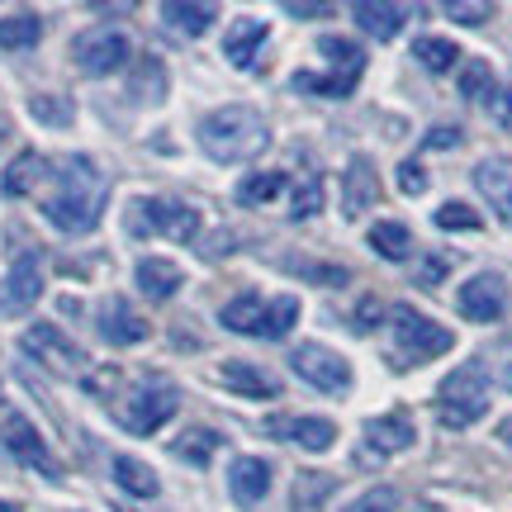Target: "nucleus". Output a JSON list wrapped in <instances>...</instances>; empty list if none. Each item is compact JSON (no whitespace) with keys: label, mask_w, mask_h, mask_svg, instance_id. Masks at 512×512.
Listing matches in <instances>:
<instances>
[{"label":"nucleus","mask_w":512,"mask_h":512,"mask_svg":"<svg viewBox=\"0 0 512 512\" xmlns=\"http://www.w3.org/2000/svg\"><path fill=\"white\" fill-rule=\"evenodd\" d=\"M53 181H57L53 195L43 200L48 223L62 228V233H72V238L91 233L95 223H100V214H105V195H110V185L95 171V162L91 157H67V162L57 166Z\"/></svg>","instance_id":"nucleus-1"},{"label":"nucleus","mask_w":512,"mask_h":512,"mask_svg":"<svg viewBox=\"0 0 512 512\" xmlns=\"http://www.w3.org/2000/svg\"><path fill=\"white\" fill-rule=\"evenodd\" d=\"M200 147L223 166L252 162L256 152L271 147V128H266V119L256 110H247V105H223V110L200 119Z\"/></svg>","instance_id":"nucleus-2"},{"label":"nucleus","mask_w":512,"mask_h":512,"mask_svg":"<svg viewBox=\"0 0 512 512\" xmlns=\"http://www.w3.org/2000/svg\"><path fill=\"white\" fill-rule=\"evenodd\" d=\"M489 413V375H484V366L479 361H470V366H456L446 380H441L437 389V418L441 427H470V422H479Z\"/></svg>","instance_id":"nucleus-3"},{"label":"nucleus","mask_w":512,"mask_h":512,"mask_svg":"<svg viewBox=\"0 0 512 512\" xmlns=\"http://www.w3.org/2000/svg\"><path fill=\"white\" fill-rule=\"evenodd\" d=\"M176 408H181V394H176V384L157 380V375H147L128 389L124 399L114 403V413L124 422L128 432H138V437H152L162 422L176 418Z\"/></svg>","instance_id":"nucleus-4"},{"label":"nucleus","mask_w":512,"mask_h":512,"mask_svg":"<svg viewBox=\"0 0 512 512\" xmlns=\"http://www.w3.org/2000/svg\"><path fill=\"white\" fill-rule=\"evenodd\" d=\"M318 53L332 62V72L328 76H294V91H318V95H328V100H347V95L361 86V76H366L361 43H351V38H323Z\"/></svg>","instance_id":"nucleus-5"},{"label":"nucleus","mask_w":512,"mask_h":512,"mask_svg":"<svg viewBox=\"0 0 512 512\" xmlns=\"http://www.w3.org/2000/svg\"><path fill=\"white\" fill-rule=\"evenodd\" d=\"M128 233H133V238L162 233V238H171V242H195L200 238V214L181 200L152 195V200H138L128 209Z\"/></svg>","instance_id":"nucleus-6"},{"label":"nucleus","mask_w":512,"mask_h":512,"mask_svg":"<svg viewBox=\"0 0 512 512\" xmlns=\"http://www.w3.org/2000/svg\"><path fill=\"white\" fill-rule=\"evenodd\" d=\"M394 342H399V356L408 366L418 361H437L456 347V332H446L441 323H432L427 313H418L413 304H399L394 309Z\"/></svg>","instance_id":"nucleus-7"},{"label":"nucleus","mask_w":512,"mask_h":512,"mask_svg":"<svg viewBox=\"0 0 512 512\" xmlns=\"http://www.w3.org/2000/svg\"><path fill=\"white\" fill-rule=\"evenodd\" d=\"M19 347H24V356H34L38 366L57 370V375H81V370L91 366V356L76 347L62 328H53V323H34V328H24Z\"/></svg>","instance_id":"nucleus-8"},{"label":"nucleus","mask_w":512,"mask_h":512,"mask_svg":"<svg viewBox=\"0 0 512 512\" xmlns=\"http://www.w3.org/2000/svg\"><path fill=\"white\" fill-rule=\"evenodd\" d=\"M0 446H5L15 460H24L29 470H38V475L62 479V465H57V456L48 451L43 432H38L24 413H15V408H10V413H0Z\"/></svg>","instance_id":"nucleus-9"},{"label":"nucleus","mask_w":512,"mask_h":512,"mask_svg":"<svg viewBox=\"0 0 512 512\" xmlns=\"http://www.w3.org/2000/svg\"><path fill=\"white\" fill-rule=\"evenodd\" d=\"M290 366H294V375H299V380L313 384V389H323V394H347V389H351V366L337 356V351L318 347V342L294 347Z\"/></svg>","instance_id":"nucleus-10"},{"label":"nucleus","mask_w":512,"mask_h":512,"mask_svg":"<svg viewBox=\"0 0 512 512\" xmlns=\"http://www.w3.org/2000/svg\"><path fill=\"white\" fill-rule=\"evenodd\" d=\"M72 57L86 76H114L133 57V48H128V38L119 29H86L72 43Z\"/></svg>","instance_id":"nucleus-11"},{"label":"nucleus","mask_w":512,"mask_h":512,"mask_svg":"<svg viewBox=\"0 0 512 512\" xmlns=\"http://www.w3.org/2000/svg\"><path fill=\"white\" fill-rule=\"evenodd\" d=\"M366 446H361V465H375V460L384 456H399V451H408L413 441H418V427H413V413H403V408H394V413H384V418H370L366 422Z\"/></svg>","instance_id":"nucleus-12"},{"label":"nucleus","mask_w":512,"mask_h":512,"mask_svg":"<svg viewBox=\"0 0 512 512\" xmlns=\"http://www.w3.org/2000/svg\"><path fill=\"white\" fill-rule=\"evenodd\" d=\"M456 309L465 313L470 323H494V318H503V309H508V280L494 271L470 275L456 294Z\"/></svg>","instance_id":"nucleus-13"},{"label":"nucleus","mask_w":512,"mask_h":512,"mask_svg":"<svg viewBox=\"0 0 512 512\" xmlns=\"http://www.w3.org/2000/svg\"><path fill=\"white\" fill-rule=\"evenodd\" d=\"M38 294H43V266H38L34 252H24L10 266V275L0 280V313L5 318H19L24 309H34Z\"/></svg>","instance_id":"nucleus-14"},{"label":"nucleus","mask_w":512,"mask_h":512,"mask_svg":"<svg viewBox=\"0 0 512 512\" xmlns=\"http://www.w3.org/2000/svg\"><path fill=\"white\" fill-rule=\"evenodd\" d=\"M95 328H100V337L110 342V347H138V342H147V318L128 299H105L100 304V313H95Z\"/></svg>","instance_id":"nucleus-15"},{"label":"nucleus","mask_w":512,"mask_h":512,"mask_svg":"<svg viewBox=\"0 0 512 512\" xmlns=\"http://www.w3.org/2000/svg\"><path fill=\"white\" fill-rule=\"evenodd\" d=\"M228 494L238 508H256L261 498L271 494V465L261 456H238L233 470H228Z\"/></svg>","instance_id":"nucleus-16"},{"label":"nucleus","mask_w":512,"mask_h":512,"mask_svg":"<svg viewBox=\"0 0 512 512\" xmlns=\"http://www.w3.org/2000/svg\"><path fill=\"white\" fill-rule=\"evenodd\" d=\"M266 432L294 441L304 451H332V441H337V427L328 418H266Z\"/></svg>","instance_id":"nucleus-17"},{"label":"nucleus","mask_w":512,"mask_h":512,"mask_svg":"<svg viewBox=\"0 0 512 512\" xmlns=\"http://www.w3.org/2000/svg\"><path fill=\"white\" fill-rule=\"evenodd\" d=\"M475 185L479 195L494 204V214L512 228V162L508 157H489V162L475 166Z\"/></svg>","instance_id":"nucleus-18"},{"label":"nucleus","mask_w":512,"mask_h":512,"mask_svg":"<svg viewBox=\"0 0 512 512\" xmlns=\"http://www.w3.org/2000/svg\"><path fill=\"white\" fill-rule=\"evenodd\" d=\"M375 200H380V176H375V162H370V157H351V166H347V195H342L347 219L366 214Z\"/></svg>","instance_id":"nucleus-19"},{"label":"nucleus","mask_w":512,"mask_h":512,"mask_svg":"<svg viewBox=\"0 0 512 512\" xmlns=\"http://www.w3.org/2000/svg\"><path fill=\"white\" fill-rule=\"evenodd\" d=\"M133 280H138V290H143L147 299H171V294L185 285L181 266H176V261H162V256H143Z\"/></svg>","instance_id":"nucleus-20"},{"label":"nucleus","mask_w":512,"mask_h":512,"mask_svg":"<svg viewBox=\"0 0 512 512\" xmlns=\"http://www.w3.org/2000/svg\"><path fill=\"white\" fill-rule=\"evenodd\" d=\"M266 19H238L228 34H223V57L233 62V67H252V57H256V48L266 43Z\"/></svg>","instance_id":"nucleus-21"},{"label":"nucleus","mask_w":512,"mask_h":512,"mask_svg":"<svg viewBox=\"0 0 512 512\" xmlns=\"http://www.w3.org/2000/svg\"><path fill=\"white\" fill-rule=\"evenodd\" d=\"M162 19L176 29V34H190V38H200L214 19H219V10L214 5H195V0H166L162 5Z\"/></svg>","instance_id":"nucleus-22"},{"label":"nucleus","mask_w":512,"mask_h":512,"mask_svg":"<svg viewBox=\"0 0 512 512\" xmlns=\"http://www.w3.org/2000/svg\"><path fill=\"white\" fill-rule=\"evenodd\" d=\"M403 19H408L403 5H380V0H361V5H356V24H361L370 38H380V43L399 34Z\"/></svg>","instance_id":"nucleus-23"},{"label":"nucleus","mask_w":512,"mask_h":512,"mask_svg":"<svg viewBox=\"0 0 512 512\" xmlns=\"http://www.w3.org/2000/svg\"><path fill=\"white\" fill-rule=\"evenodd\" d=\"M219 380L233 389V394H247V399H271L275 394V380L271 375H261L256 366H247V361H223L219 366Z\"/></svg>","instance_id":"nucleus-24"},{"label":"nucleus","mask_w":512,"mask_h":512,"mask_svg":"<svg viewBox=\"0 0 512 512\" xmlns=\"http://www.w3.org/2000/svg\"><path fill=\"white\" fill-rule=\"evenodd\" d=\"M43 176H48V162H43L38 152H24V157H15V162H10V171H5L0 190H5L10 200H19V195H29Z\"/></svg>","instance_id":"nucleus-25"},{"label":"nucleus","mask_w":512,"mask_h":512,"mask_svg":"<svg viewBox=\"0 0 512 512\" xmlns=\"http://www.w3.org/2000/svg\"><path fill=\"white\" fill-rule=\"evenodd\" d=\"M294 323H299V299H294V294H280V299H271V304L261 309V323H256L252 337H266V342H275V337H285Z\"/></svg>","instance_id":"nucleus-26"},{"label":"nucleus","mask_w":512,"mask_h":512,"mask_svg":"<svg viewBox=\"0 0 512 512\" xmlns=\"http://www.w3.org/2000/svg\"><path fill=\"white\" fill-rule=\"evenodd\" d=\"M38 38H43V19H38L34 10L0 19V48H10V53H24V48H34Z\"/></svg>","instance_id":"nucleus-27"},{"label":"nucleus","mask_w":512,"mask_h":512,"mask_svg":"<svg viewBox=\"0 0 512 512\" xmlns=\"http://www.w3.org/2000/svg\"><path fill=\"white\" fill-rule=\"evenodd\" d=\"M114 479H119V489H124V494H138V498L162 494V484H157V475H152V465H143V460H133V456L114 460Z\"/></svg>","instance_id":"nucleus-28"},{"label":"nucleus","mask_w":512,"mask_h":512,"mask_svg":"<svg viewBox=\"0 0 512 512\" xmlns=\"http://www.w3.org/2000/svg\"><path fill=\"white\" fill-rule=\"evenodd\" d=\"M261 309H266V299L261 294H238L233 304H223V313H219V323L228 332H256V323H261Z\"/></svg>","instance_id":"nucleus-29"},{"label":"nucleus","mask_w":512,"mask_h":512,"mask_svg":"<svg viewBox=\"0 0 512 512\" xmlns=\"http://www.w3.org/2000/svg\"><path fill=\"white\" fill-rule=\"evenodd\" d=\"M285 185H290L285 171H256V176H247V181L233 190V200L238 204H266V200H275Z\"/></svg>","instance_id":"nucleus-30"},{"label":"nucleus","mask_w":512,"mask_h":512,"mask_svg":"<svg viewBox=\"0 0 512 512\" xmlns=\"http://www.w3.org/2000/svg\"><path fill=\"white\" fill-rule=\"evenodd\" d=\"M219 446H223L219 432H209V427H190L181 441H171V451H176L181 460H190V465H209Z\"/></svg>","instance_id":"nucleus-31"},{"label":"nucleus","mask_w":512,"mask_h":512,"mask_svg":"<svg viewBox=\"0 0 512 512\" xmlns=\"http://www.w3.org/2000/svg\"><path fill=\"white\" fill-rule=\"evenodd\" d=\"M460 95L465 100H475V105H494V67L489 62H465V72H460Z\"/></svg>","instance_id":"nucleus-32"},{"label":"nucleus","mask_w":512,"mask_h":512,"mask_svg":"<svg viewBox=\"0 0 512 512\" xmlns=\"http://www.w3.org/2000/svg\"><path fill=\"white\" fill-rule=\"evenodd\" d=\"M370 247H375L384 261H403L408 247H413V233H408L403 223H375V228H370Z\"/></svg>","instance_id":"nucleus-33"},{"label":"nucleus","mask_w":512,"mask_h":512,"mask_svg":"<svg viewBox=\"0 0 512 512\" xmlns=\"http://www.w3.org/2000/svg\"><path fill=\"white\" fill-rule=\"evenodd\" d=\"M413 57H418L427 72H451L460 48L451 43V38H418V43H413Z\"/></svg>","instance_id":"nucleus-34"},{"label":"nucleus","mask_w":512,"mask_h":512,"mask_svg":"<svg viewBox=\"0 0 512 512\" xmlns=\"http://www.w3.org/2000/svg\"><path fill=\"white\" fill-rule=\"evenodd\" d=\"M332 489H337V479H328V475H299L294 479V508L299 512H313L318 503H328L332 498Z\"/></svg>","instance_id":"nucleus-35"},{"label":"nucleus","mask_w":512,"mask_h":512,"mask_svg":"<svg viewBox=\"0 0 512 512\" xmlns=\"http://www.w3.org/2000/svg\"><path fill=\"white\" fill-rule=\"evenodd\" d=\"M133 95L143 100V105H157L166 95V72H162V62L157 57H143L138 62V76H133Z\"/></svg>","instance_id":"nucleus-36"},{"label":"nucleus","mask_w":512,"mask_h":512,"mask_svg":"<svg viewBox=\"0 0 512 512\" xmlns=\"http://www.w3.org/2000/svg\"><path fill=\"white\" fill-rule=\"evenodd\" d=\"M323 209V181L318 176H299L290 190V219H313Z\"/></svg>","instance_id":"nucleus-37"},{"label":"nucleus","mask_w":512,"mask_h":512,"mask_svg":"<svg viewBox=\"0 0 512 512\" xmlns=\"http://www.w3.org/2000/svg\"><path fill=\"white\" fill-rule=\"evenodd\" d=\"M29 114H34L38 124H53V128H67L76 119V110L67 100H57V95H34V100H29Z\"/></svg>","instance_id":"nucleus-38"},{"label":"nucleus","mask_w":512,"mask_h":512,"mask_svg":"<svg viewBox=\"0 0 512 512\" xmlns=\"http://www.w3.org/2000/svg\"><path fill=\"white\" fill-rule=\"evenodd\" d=\"M441 10H446V19L470 24V29H479V24H489V19H494V5H489V0H446Z\"/></svg>","instance_id":"nucleus-39"},{"label":"nucleus","mask_w":512,"mask_h":512,"mask_svg":"<svg viewBox=\"0 0 512 512\" xmlns=\"http://www.w3.org/2000/svg\"><path fill=\"white\" fill-rule=\"evenodd\" d=\"M437 228H446V233H475L479 214L470 209V204L451 200V204H441V209H437Z\"/></svg>","instance_id":"nucleus-40"},{"label":"nucleus","mask_w":512,"mask_h":512,"mask_svg":"<svg viewBox=\"0 0 512 512\" xmlns=\"http://www.w3.org/2000/svg\"><path fill=\"white\" fill-rule=\"evenodd\" d=\"M342 512H399V494H394L389 484H380V489H366V494L356 498V503H347Z\"/></svg>","instance_id":"nucleus-41"},{"label":"nucleus","mask_w":512,"mask_h":512,"mask_svg":"<svg viewBox=\"0 0 512 512\" xmlns=\"http://www.w3.org/2000/svg\"><path fill=\"white\" fill-rule=\"evenodd\" d=\"M399 190L403 195H422V190H427V171H422L418 162H403L399 166Z\"/></svg>","instance_id":"nucleus-42"},{"label":"nucleus","mask_w":512,"mask_h":512,"mask_svg":"<svg viewBox=\"0 0 512 512\" xmlns=\"http://www.w3.org/2000/svg\"><path fill=\"white\" fill-rule=\"evenodd\" d=\"M285 10H290V19H328L332 15V5H313V0H290Z\"/></svg>","instance_id":"nucleus-43"},{"label":"nucleus","mask_w":512,"mask_h":512,"mask_svg":"<svg viewBox=\"0 0 512 512\" xmlns=\"http://www.w3.org/2000/svg\"><path fill=\"white\" fill-rule=\"evenodd\" d=\"M422 143H427V147H456L460 143V128L456 124H437L427 138H422Z\"/></svg>","instance_id":"nucleus-44"},{"label":"nucleus","mask_w":512,"mask_h":512,"mask_svg":"<svg viewBox=\"0 0 512 512\" xmlns=\"http://www.w3.org/2000/svg\"><path fill=\"white\" fill-rule=\"evenodd\" d=\"M304 275H313V280H328V285H347V271L342 266H299Z\"/></svg>","instance_id":"nucleus-45"},{"label":"nucleus","mask_w":512,"mask_h":512,"mask_svg":"<svg viewBox=\"0 0 512 512\" xmlns=\"http://www.w3.org/2000/svg\"><path fill=\"white\" fill-rule=\"evenodd\" d=\"M446 271H451V261H446V256H432V261H427V266H422V285H437V280H446Z\"/></svg>","instance_id":"nucleus-46"},{"label":"nucleus","mask_w":512,"mask_h":512,"mask_svg":"<svg viewBox=\"0 0 512 512\" xmlns=\"http://www.w3.org/2000/svg\"><path fill=\"white\" fill-rule=\"evenodd\" d=\"M494 114H498V124H503V128H508V133H512V86H508V91H503V95H498V100H494Z\"/></svg>","instance_id":"nucleus-47"},{"label":"nucleus","mask_w":512,"mask_h":512,"mask_svg":"<svg viewBox=\"0 0 512 512\" xmlns=\"http://www.w3.org/2000/svg\"><path fill=\"white\" fill-rule=\"evenodd\" d=\"M375 318H380V304H375V299H366V304L356 309V323H361V332H366L370 323H375Z\"/></svg>","instance_id":"nucleus-48"},{"label":"nucleus","mask_w":512,"mask_h":512,"mask_svg":"<svg viewBox=\"0 0 512 512\" xmlns=\"http://www.w3.org/2000/svg\"><path fill=\"white\" fill-rule=\"evenodd\" d=\"M498 441H508V451H512V418L498 422Z\"/></svg>","instance_id":"nucleus-49"},{"label":"nucleus","mask_w":512,"mask_h":512,"mask_svg":"<svg viewBox=\"0 0 512 512\" xmlns=\"http://www.w3.org/2000/svg\"><path fill=\"white\" fill-rule=\"evenodd\" d=\"M498 380H503V384L512 389V361H508V366H498Z\"/></svg>","instance_id":"nucleus-50"},{"label":"nucleus","mask_w":512,"mask_h":512,"mask_svg":"<svg viewBox=\"0 0 512 512\" xmlns=\"http://www.w3.org/2000/svg\"><path fill=\"white\" fill-rule=\"evenodd\" d=\"M5 133H10V119H0V143H5Z\"/></svg>","instance_id":"nucleus-51"},{"label":"nucleus","mask_w":512,"mask_h":512,"mask_svg":"<svg viewBox=\"0 0 512 512\" xmlns=\"http://www.w3.org/2000/svg\"><path fill=\"white\" fill-rule=\"evenodd\" d=\"M0 512H19V508H15V503H0Z\"/></svg>","instance_id":"nucleus-52"}]
</instances>
